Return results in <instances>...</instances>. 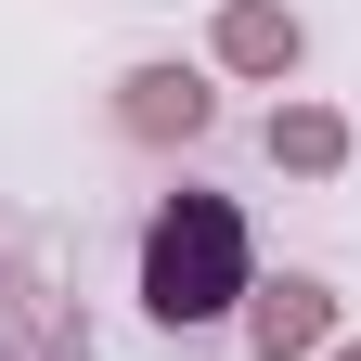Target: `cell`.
Segmentation results:
<instances>
[{
  "instance_id": "1",
  "label": "cell",
  "mask_w": 361,
  "mask_h": 361,
  "mask_svg": "<svg viewBox=\"0 0 361 361\" xmlns=\"http://www.w3.org/2000/svg\"><path fill=\"white\" fill-rule=\"evenodd\" d=\"M245 297H258L245 207L207 194V180H180V194L142 219V310H155L168 336H194V323H219V310H245Z\"/></svg>"
},
{
  "instance_id": "2",
  "label": "cell",
  "mask_w": 361,
  "mask_h": 361,
  "mask_svg": "<svg viewBox=\"0 0 361 361\" xmlns=\"http://www.w3.org/2000/svg\"><path fill=\"white\" fill-rule=\"evenodd\" d=\"M245 348H258V361H323V348H336V284H323V271L258 284V297H245Z\"/></svg>"
},
{
  "instance_id": "3",
  "label": "cell",
  "mask_w": 361,
  "mask_h": 361,
  "mask_svg": "<svg viewBox=\"0 0 361 361\" xmlns=\"http://www.w3.org/2000/svg\"><path fill=\"white\" fill-rule=\"evenodd\" d=\"M207 78L194 65H129L116 78V129H129V142H207Z\"/></svg>"
},
{
  "instance_id": "4",
  "label": "cell",
  "mask_w": 361,
  "mask_h": 361,
  "mask_svg": "<svg viewBox=\"0 0 361 361\" xmlns=\"http://www.w3.org/2000/svg\"><path fill=\"white\" fill-rule=\"evenodd\" d=\"M207 52H219V78H297L310 39H297L284 0H219V39H207Z\"/></svg>"
},
{
  "instance_id": "5",
  "label": "cell",
  "mask_w": 361,
  "mask_h": 361,
  "mask_svg": "<svg viewBox=\"0 0 361 361\" xmlns=\"http://www.w3.org/2000/svg\"><path fill=\"white\" fill-rule=\"evenodd\" d=\"M271 168L336 180V168H348V116H336V104H271Z\"/></svg>"
},
{
  "instance_id": "6",
  "label": "cell",
  "mask_w": 361,
  "mask_h": 361,
  "mask_svg": "<svg viewBox=\"0 0 361 361\" xmlns=\"http://www.w3.org/2000/svg\"><path fill=\"white\" fill-rule=\"evenodd\" d=\"M323 361H361V336H336V348H323Z\"/></svg>"
}]
</instances>
